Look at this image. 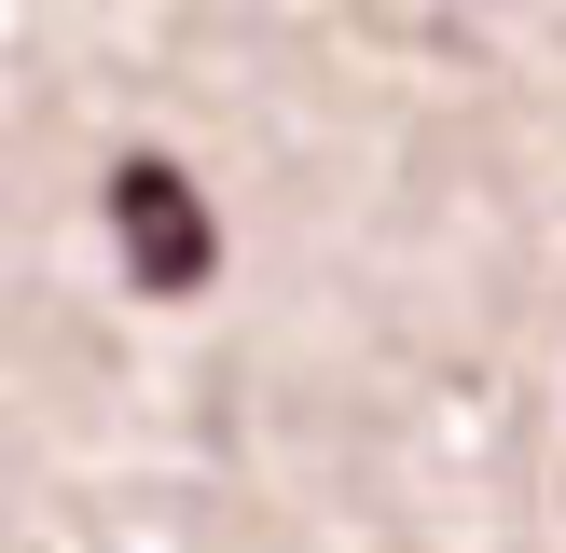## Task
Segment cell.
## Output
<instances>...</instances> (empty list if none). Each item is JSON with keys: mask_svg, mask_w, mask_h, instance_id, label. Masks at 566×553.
Masks as SVG:
<instances>
[{"mask_svg": "<svg viewBox=\"0 0 566 553\" xmlns=\"http://www.w3.org/2000/svg\"><path fill=\"white\" fill-rule=\"evenodd\" d=\"M111 236H125V276H138L153 304L208 291V263H221V221H208V194H193L166 153H125V166H111Z\"/></svg>", "mask_w": 566, "mask_h": 553, "instance_id": "6da1fadb", "label": "cell"}]
</instances>
